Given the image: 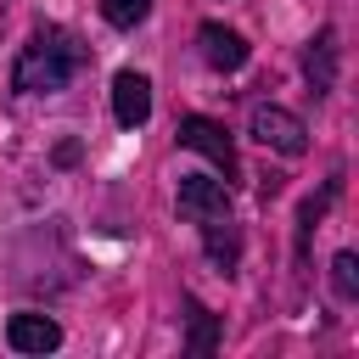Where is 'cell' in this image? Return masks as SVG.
<instances>
[{"instance_id":"3","label":"cell","mask_w":359,"mask_h":359,"mask_svg":"<svg viewBox=\"0 0 359 359\" xmlns=\"http://www.w3.org/2000/svg\"><path fill=\"white\" fill-rule=\"evenodd\" d=\"M180 146L185 151H202L224 180H241V163H236V146H230V135H224V123H213V118H180Z\"/></svg>"},{"instance_id":"6","label":"cell","mask_w":359,"mask_h":359,"mask_svg":"<svg viewBox=\"0 0 359 359\" xmlns=\"http://www.w3.org/2000/svg\"><path fill=\"white\" fill-rule=\"evenodd\" d=\"M6 342L17 353H50V348H62V325L50 314H11L6 320Z\"/></svg>"},{"instance_id":"11","label":"cell","mask_w":359,"mask_h":359,"mask_svg":"<svg viewBox=\"0 0 359 359\" xmlns=\"http://www.w3.org/2000/svg\"><path fill=\"white\" fill-rule=\"evenodd\" d=\"M331 286H337V297H348V303L359 297V258H353V252H337V258H331Z\"/></svg>"},{"instance_id":"9","label":"cell","mask_w":359,"mask_h":359,"mask_svg":"<svg viewBox=\"0 0 359 359\" xmlns=\"http://www.w3.org/2000/svg\"><path fill=\"white\" fill-rule=\"evenodd\" d=\"M202 230H208V258L230 275V269H236V258H241V241H236L230 219H213V224H202Z\"/></svg>"},{"instance_id":"1","label":"cell","mask_w":359,"mask_h":359,"mask_svg":"<svg viewBox=\"0 0 359 359\" xmlns=\"http://www.w3.org/2000/svg\"><path fill=\"white\" fill-rule=\"evenodd\" d=\"M79 67H84V45L73 34H62V28H39L22 45V56L11 67V84L28 90V95H50V90H67V79Z\"/></svg>"},{"instance_id":"4","label":"cell","mask_w":359,"mask_h":359,"mask_svg":"<svg viewBox=\"0 0 359 359\" xmlns=\"http://www.w3.org/2000/svg\"><path fill=\"white\" fill-rule=\"evenodd\" d=\"M180 219H191V224L230 219V185L208 180V174H180Z\"/></svg>"},{"instance_id":"12","label":"cell","mask_w":359,"mask_h":359,"mask_svg":"<svg viewBox=\"0 0 359 359\" xmlns=\"http://www.w3.org/2000/svg\"><path fill=\"white\" fill-rule=\"evenodd\" d=\"M146 11H151V0H101V17L112 28H135V22H146Z\"/></svg>"},{"instance_id":"7","label":"cell","mask_w":359,"mask_h":359,"mask_svg":"<svg viewBox=\"0 0 359 359\" xmlns=\"http://www.w3.org/2000/svg\"><path fill=\"white\" fill-rule=\"evenodd\" d=\"M202 62L213 67V73H236L241 62H247V39L236 34V28H224V22H202Z\"/></svg>"},{"instance_id":"5","label":"cell","mask_w":359,"mask_h":359,"mask_svg":"<svg viewBox=\"0 0 359 359\" xmlns=\"http://www.w3.org/2000/svg\"><path fill=\"white\" fill-rule=\"evenodd\" d=\"M112 118L123 129H140L151 118V79L146 73H118L112 79Z\"/></svg>"},{"instance_id":"8","label":"cell","mask_w":359,"mask_h":359,"mask_svg":"<svg viewBox=\"0 0 359 359\" xmlns=\"http://www.w3.org/2000/svg\"><path fill=\"white\" fill-rule=\"evenodd\" d=\"M303 73H309L314 95H325V90L337 84V28H320V34L309 39V50H303Z\"/></svg>"},{"instance_id":"13","label":"cell","mask_w":359,"mask_h":359,"mask_svg":"<svg viewBox=\"0 0 359 359\" xmlns=\"http://www.w3.org/2000/svg\"><path fill=\"white\" fill-rule=\"evenodd\" d=\"M56 163L73 168V163H79V140H62V146H56Z\"/></svg>"},{"instance_id":"10","label":"cell","mask_w":359,"mask_h":359,"mask_svg":"<svg viewBox=\"0 0 359 359\" xmlns=\"http://www.w3.org/2000/svg\"><path fill=\"white\" fill-rule=\"evenodd\" d=\"M185 314H191V353H213V342H219V320H213L196 297H185Z\"/></svg>"},{"instance_id":"2","label":"cell","mask_w":359,"mask_h":359,"mask_svg":"<svg viewBox=\"0 0 359 359\" xmlns=\"http://www.w3.org/2000/svg\"><path fill=\"white\" fill-rule=\"evenodd\" d=\"M252 140L269 146V151H280V157H303V151H309V129H303V118L286 112V107H275V101L252 107Z\"/></svg>"}]
</instances>
